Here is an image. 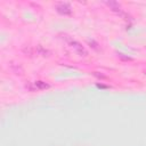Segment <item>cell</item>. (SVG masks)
<instances>
[{
  "mask_svg": "<svg viewBox=\"0 0 146 146\" xmlns=\"http://www.w3.org/2000/svg\"><path fill=\"white\" fill-rule=\"evenodd\" d=\"M56 7H57V10L60 13V14H71V7L67 5V3H64V2H58L56 3Z\"/></svg>",
  "mask_w": 146,
  "mask_h": 146,
  "instance_id": "1",
  "label": "cell"
}]
</instances>
